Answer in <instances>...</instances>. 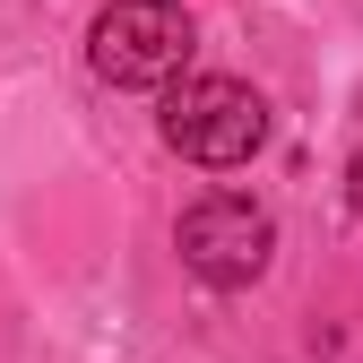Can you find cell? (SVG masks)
Returning a JSON list of instances; mask_svg holds the SVG:
<instances>
[{
    "label": "cell",
    "mask_w": 363,
    "mask_h": 363,
    "mask_svg": "<svg viewBox=\"0 0 363 363\" xmlns=\"http://www.w3.org/2000/svg\"><path fill=\"white\" fill-rule=\"evenodd\" d=\"M164 147L173 156H191L208 173H234L268 147V104H259V86L242 78H182L173 96H164Z\"/></svg>",
    "instance_id": "cell-1"
},
{
    "label": "cell",
    "mask_w": 363,
    "mask_h": 363,
    "mask_svg": "<svg viewBox=\"0 0 363 363\" xmlns=\"http://www.w3.org/2000/svg\"><path fill=\"white\" fill-rule=\"evenodd\" d=\"M86 61L113 86H164L191 61V9L182 0H113L86 26Z\"/></svg>",
    "instance_id": "cell-2"
},
{
    "label": "cell",
    "mask_w": 363,
    "mask_h": 363,
    "mask_svg": "<svg viewBox=\"0 0 363 363\" xmlns=\"http://www.w3.org/2000/svg\"><path fill=\"white\" fill-rule=\"evenodd\" d=\"M173 251H182V268H191L199 286L234 294V286H251L259 268H268L277 225H268V208H251V199H234V191H216V199H199V208H182Z\"/></svg>",
    "instance_id": "cell-3"
},
{
    "label": "cell",
    "mask_w": 363,
    "mask_h": 363,
    "mask_svg": "<svg viewBox=\"0 0 363 363\" xmlns=\"http://www.w3.org/2000/svg\"><path fill=\"white\" fill-rule=\"evenodd\" d=\"M346 208L363 216V147H354V164H346Z\"/></svg>",
    "instance_id": "cell-4"
}]
</instances>
